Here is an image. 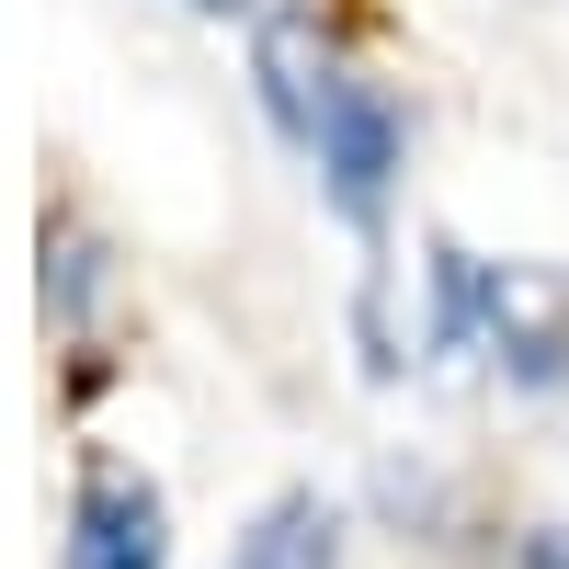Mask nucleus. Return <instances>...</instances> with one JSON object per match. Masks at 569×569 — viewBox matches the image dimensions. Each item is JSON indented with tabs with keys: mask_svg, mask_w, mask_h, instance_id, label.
Returning a JSON list of instances; mask_svg holds the SVG:
<instances>
[{
	"mask_svg": "<svg viewBox=\"0 0 569 569\" xmlns=\"http://www.w3.org/2000/svg\"><path fill=\"white\" fill-rule=\"evenodd\" d=\"M308 160L330 171V206L342 217H376L388 206V171H399V114L376 103L365 80H330V103L308 126Z\"/></svg>",
	"mask_w": 569,
	"mask_h": 569,
	"instance_id": "f257e3e1",
	"label": "nucleus"
},
{
	"mask_svg": "<svg viewBox=\"0 0 569 569\" xmlns=\"http://www.w3.org/2000/svg\"><path fill=\"white\" fill-rule=\"evenodd\" d=\"M479 308H490V342H501V365L525 388H558L569 376V273L501 262V273H479Z\"/></svg>",
	"mask_w": 569,
	"mask_h": 569,
	"instance_id": "f03ea898",
	"label": "nucleus"
},
{
	"mask_svg": "<svg viewBox=\"0 0 569 569\" xmlns=\"http://www.w3.org/2000/svg\"><path fill=\"white\" fill-rule=\"evenodd\" d=\"M69 569H171V512L137 479H91L80 525H69Z\"/></svg>",
	"mask_w": 569,
	"mask_h": 569,
	"instance_id": "7ed1b4c3",
	"label": "nucleus"
},
{
	"mask_svg": "<svg viewBox=\"0 0 569 569\" xmlns=\"http://www.w3.org/2000/svg\"><path fill=\"white\" fill-rule=\"evenodd\" d=\"M228 569H342V512L319 490H284L251 512V536L228 547Z\"/></svg>",
	"mask_w": 569,
	"mask_h": 569,
	"instance_id": "20e7f679",
	"label": "nucleus"
},
{
	"mask_svg": "<svg viewBox=\"0 0 569 569\" xmlns=\"http://www.w3.org/2000/svg\"><path fill=\"white\" fill-rule=\"evenodd\" d=\"M536 569H569V536H536Z\"/></svg>",
	"mask_w": 569,
	"mask_h": 569,
	"instance_id": "39448f33",
	"label": "nucleus"
},
{
	"mask_svg": "<svg viewBox=\"0 0 569 569\" xmlns=\"http://www.w3.org/2000/svg\"><path fill=\"white\" fill-rule=\"evenodd\" d=\"M194 12H251V0H194Z\"/></svg>",
	"mask_w": 569,
	"mask_h": 569,
	"instance_id": "423d86ee",
	"label": "nucleus"
}]
</instances>
